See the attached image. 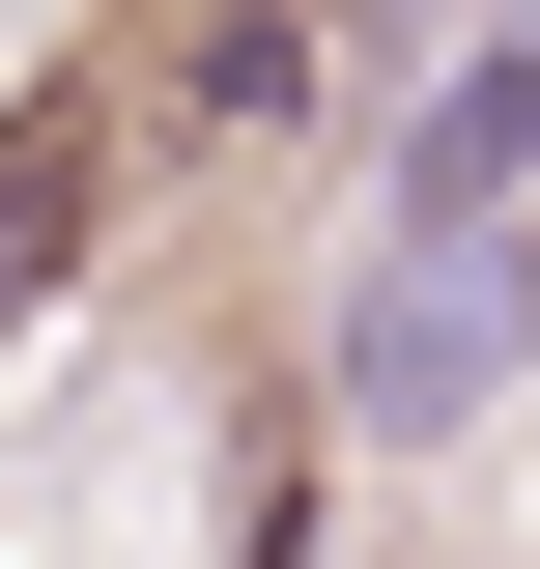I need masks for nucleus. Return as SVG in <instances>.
<instances>
[{"label": "nucleus", "instance_id": "nucleus-3", "mask_svg": "<svg viewBox=\"0 0 540 569\" xmlns=\"http://www.w3.org/2000/svg\"><path fill=\"white\" fill-rule=\"evenodd\" d=\"M114 257V114H0V342Z\"/></svg>", "mask_w": 540, "mask_h": 569}, {"label": "nucleus", "instance_id": "nucleus-4", "mask_svg": "<svg viewBox=\"0 0 540 569\" xmlns=\"http://www.w3.org/2000/svg\"><path fill=\"white\" fill-rule=\"evenodd\" d=\"M483 284H512V370H540V200H512V228H483Z\"/></svg>", "mask_w": 540, "mask_h": 569}, {"label": "nucleus", "instance_id": "nucleus-1", "mask_svg": "<svg viewBox=\"0 0 540 569\" xmlns=\"http://www.w3.org/2000/svg\"><path fill=\"white\" fill-rule=\"evenodd\" d=\"M483 399H512V284H483V257H370V313H341V427L427 456V427H483Z\"/></svg>", "mask_w": 540, "mask_h": 569}, {"label": "nucleus", "instance_id": "nucleus-2", "mask_svg": "<svg viewBox=\"0 0 540 569\" xmlns=\"http://www.w3.org/2000/svg\"><path fill=\"white\" fill-rule=\"evenodd\" d=\"M512 200H540V29H483V58H427V114H399V228H370V257H483Z\"/></svg>", "mask_w": 540, "mask_h": 569}]
</instances>
